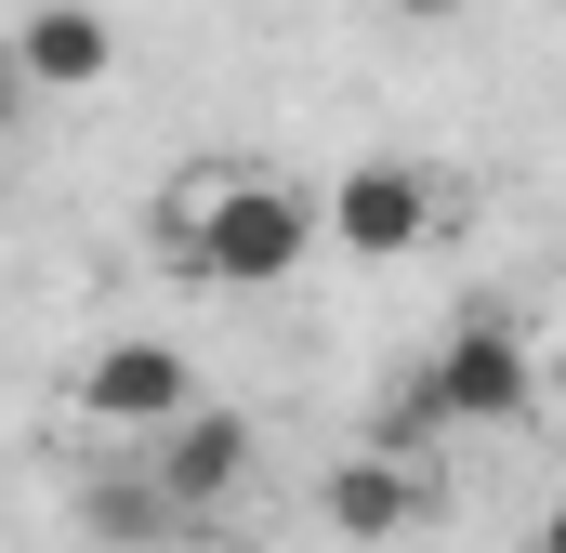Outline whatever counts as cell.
<instances>
[{
	"instance_id": "11",
	"label": "cell",
	"mask_w": 566,
	"mask_h": 553,
	"mask_svg": "<svg viewBox=\"0 0 566 553\" xmlns=\"http://www.w3.org/2000/svg\"><path fill=\"white\" fill-rule=\"evenodd\" d=\"M527 553H566V501H554V514H541V528H527Z\"/></svg>"
},
{
	"instance_id": "12",
	"label": "cell",
	"mask_w": 566,
	"mask_h": 553,
	"mask_svg": "<svg viewBox=\"0 0 566 553\" xmlns=\"http://www.w3.org/2000/svg\"><path fill=\"white\" fill-rule=\"evenodd\" d=\"M396 13H422V27H434V13H461V0H396Z\"/></svg>"
},
{
	"instance_id": "6",
	"label": "cell",
	"mask_w": 566,
	"mask_h": 553,
	"mask_svg": "<svg viewBox=\"0 0 566 553\" xmlns=\"http://www.w3.org/2000/svg\"><path fill=\"white\" fill-rule=\"evenodd\" d=\"M13 66H27L40 93H106V66H119V27H106L93 0H40V13L13 27Z\"/></svg>"
},
{
	"instance_id": "4",
	"label": "cell",
	"mask_w": 566,
	"mask_h": 553,
	"mask_svg": "<svg viewBox=\"0 0 566 553\" xmlns=\"http://www.w3.org/2000/svg\"><path fill=\"white\" fill-rule=\"evenodd\" d=\"M316 211H329V238H343L356 264H396V251H422V238H434V211H448V198H434L422 158H356Z\"/></svg>"
},
{
	"instance_id": "7",
	"label": "cell",
	"mask_w": 566,
	"mask_h": 553,
	"mask_svg": "<svg viewBox=\"0 0 566 553\" xmlns=\"http://www.w3.org/2000/svg\"><path fill=\"white\" fill-rule=\"evenodd\" d=\"M329 528H343V541H396V528H422V474L382 461V448L343 461V474H329Z\"/></svg>"
},
{
	"instance_id": "3",
	"label": "cell",
	"mask_w": 566,
	"mask_h": 553,
	"mask_svg": "<svg viewBox=\"0 0 566 553\" xmlns=\"http://www.w3.org/2000/svg\"><path fill=\"white\" fill-rule=\"evenodd\" d=\"M133 461L158 474V501H171V514H224V501L251 488L264 435H251L238 409H211V396H198L185 421H158V435H133Z\"/></svg>"
},
{
	"instance_id": "10",
	"label": "cell",
	"mask_w": 566,
	"mask_h": 553,
	"mask_svg": "<svg viewBox=\"0 0 566 553\" xmlns=\"http://www.w3.org/2000/svg\"><path fill=\"white\" fill-rule=\"evenodd\" d=\"M541 409H566V343H554V356H541Z\"/></svg>"
},
{
	"instance_id": "5",
	"label": "cell",
	"mask_w": 566,
	"mask_h": 553,
	"mask_svg": "<svg viewBox=\"0 0 566 553\" xmlns=\"http://www.w3.org/2000/svg\"><path fill=\"white\" fill-rule=\"evenodd\" d=\"M198 409V356L185 343H93V369H80V421H106V435H158V421Z\"/></svg>"
},
{
	"instance_id": "2",
	"label": "cell",
	"mask_w": 566,
	"mask_h": 553,
	"mask_svg": "<svg viewBox=\"0 0 566 553\" xmlns=\"http://www.w3.org/2000/svg\"><path fill=\"white\" fill-rule=\"evenodd\" d=\"M527 409H541V356L501 316H461L409 383V421H527Z\"/></svg>"
},
{
	"instance_id": "9",
	"label": "cell",
	"mask_w": 566,
	"mask_h": 553,
	"mask_svg": "<svg viewBox=\"0 0 566 553\" xmlns=\"http://www.w3.org/2000/svg\"><path fill=\"white\" fill-rule=\"evenodd\" d=\"M27 93H40V80H27V66H13V40H0V133L27 119Z\"/></svg>"
},
{
	"instance_id": "1",
	"label": "cell",
	"mask_w": 566,
	"mask_h": 553,
	"mask_svg": "<svg viewBox=\"0 0 566 553\" xmlns=\"http://www.w3.org/2000/svg\"><path fill=\"white\" fill-rule=\"evenodd\" d=\"M316 238H329V211L264 158H198L158 211V251H171L185 290H290Z\"/></svg>"
},
{
	"instance_id": "8",
	"label": "cell",
	"mask_w": 566,
	"mask_h": 553,
	"mask_svg": "<svg viewBox=\"0 0 566 553\" xmlns=\"http://www.w3.org/2000/svg\"><path fill=\"white\" fill-rule=\"evenodd\" d=\"M93 528H106L119 553H158V528H185V514L158 501V474H145V461H119V474H93Z\"/></svg>"
}]
</instances>
